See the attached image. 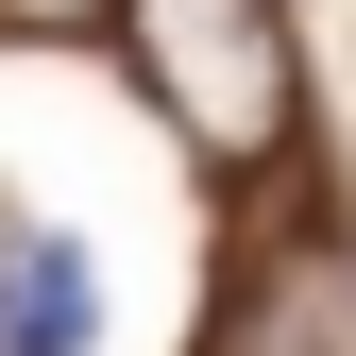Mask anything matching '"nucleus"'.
<instances>
[{
	"label": "nucleus",
	"mask_w": 356,
	"mask_h": 356,
	"mask_svg": "<svg viewBox=\"0 0 356 356\" xmlns=\"http://www.w3.org/2000/svg\"><path fill=\"white\" fill-rule=\"evenodd\" d=\"M204 356H339V272H305V254L238 272V305L204 323Z\"/></svg>",
	"instance_id": "obj_3"
},
{
	"label": "nucleus",
	"mask_w": 356,
	"mask_h": 356,
	"mask_svg": "<svg viewBox=\"0 0 356 356\" xmlns=\"http://www.w3.org/2000/svg\"><path fill=\"white\" fill-rule=\"evenodd\" d=\"M119 34H136V85L170 102V136L204 170H272L305 85H289V17L272 0H119Z\"/></svg>",
	"instance_id": "obj_1"
},
{
	"label": "nucleus",
	"mask_w": 356,
	"mask_h": 356,
	"mask_svg": "<svg viewBox=\"0 0 356 356\" xmlns=\"http://www.w3.org/2000/svg\"><path fill=\"white\" fill-rule=\"evenodd\" d=\"M102 339V289L51 220H0V356H85Z\"/></svg>",
	"instance_id": "obj_2"
},
{
	"label": "nucleus",
	"mask_w": 356,
	"mask_h": 356,
	"mask_svg": "<svg viewBox=\"0 0 356 356\" xmlns=\"http://www.w3.org/2000/svg\"><path fill=\"white\" fill-rule=\"evenodd\" d=\"M119 0H0V34H102Z\"/></svg>",
	"instance_id": "obj_4"
}]
</instances>
